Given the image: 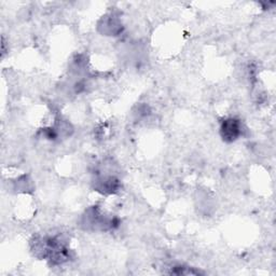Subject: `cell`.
<instances>
[{"instance_id": "6da1fadb", "label": "cell", "mask_w": 276, "mask_h": 276, "mask_svg": "<svg viewBox=\"0 0 276 276\" xmlns=\"http://www.w3.org/2000/svg\"><path fill=\"white\" fill-rule=\"evenodd\" d=\"M221 130L223 132V137L230 138L231 140L237 139L242 134V125L240 123V121L235 119L227 120L223 123Z\"/></svg>"}]
</instances>
